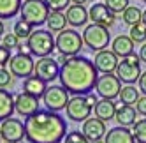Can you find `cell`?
Instances as JSON below:
<instances>
[{
	"mask_svg": "<svg viewBox=\"0 0 146 143\" xmlns=\"http://www.w3.org/2000/svg\"><path fill=\"white\" fill-rule=\"evenodd\" d=\"M143 23L146 25V9H144V11H143Z\"/></svg>",
	"mask_w": 146,
	"mask_h": 143,
	"instance_id": "obj_46",
	"label": "cell"
},
{
	"mask_svg": "<svg viewBox=\"0 0 146 143\" xmlns=\"http://www.w3.org/2000/svg\"><path fill=\"white\" fill-rule=\"evenodd\" d=\"M90 2H97V0H90Z\"/></svg>",
	"mask_w": 146,
	"mask_h": 143,
	"instance_id": "obj_49",
	"label": "cell"
},
{
	"mask_svg": "<svg viewBox=\"0 0 146 143\" xmlns=\"http://www.w3.org/2000/svg\"><path fill=\"white\" fill-rule=\"evenodd\" d=\"M114 120L118 122V126L121 127H129L134 126L137 122V111H135L134 106H127V104H116V115H114Z\"/></svg>",
	"mask_w": 146,
	"mask_h": 143,
	"instance_id": "obj_18",
	"label": "cell"
},
{
	"mask_svg": "<svg viewBox=\"0 0 146 143\" xmlns=\"http://www.w3.org/2000/svg\"><path fill=\"white\" fill-rule=\"evenodd\" d=\"M130 131H132V134H134V140L137 141V143H146V118L137 120L132 126Z\"/></svg>",
	"mask_w": 146,
	"mask_h": 143,
	"instance_id": "obj_30",
	"label": "cell"
},
{
	"mask_svg": "<svg viewBox=\"0 0 146 143\" xmlns=\"http://www.w3.org/2000/svg\"><path fill=\"white\" fill-rule=\"evenodd\" d=\"M34 69H35V62H34L32 55L16 53V55H13L11 62H9V71L13 73V76L23 78V80L34 76Z\"/></svg>",
	"mask_w": 146,
	"mask_h": 143,
	"instance_id": "obj_13",
	"label": "cell"
},
{
	"mask_svg": "<svg viewBox=\"0 0 146 143\" xmlns=\"http://www.w3.org/2000/svg\"><path fill=\"white\" fill-rule=\"evenodd\" d=\"M27 46L30 48V51H32V57L44 58V57H49L55 51L56 39L53 37V34H51L49 30L37 28V30H34V34L27 39Z\"/></svg>",
	"mask_w": 146,
	"mask_h": 143,
	"instance_id": "obj_3",
	"label": "cell"
},
{
	"mask_svg": "<svg viewBox=\"0 0 146 143\" xmlns=\"http://www.w3.org/2000/svg\"><path fill=\"white\" fill-rule=\"evenodd\" d=\"M104 4L108 5V9L116 14V13H123L129 7V0H104Z\"/></svg>",
	"mask_w": 146,
	"mask_h": 143,
	"instance_id": "obj_32",
	"label": "cell"
},
{
	"mask_svg": "<svg viewBox=\"0 0 146 143\" xmlns=\"http://www.w3.org/2000/svg\"><path fill=\"white\" fill-rule=\"evenodd\" d=\"M49 32H62L65 30V25H67V18L64 13H58V11H51L49 16H48V21H46Z\"/></svg>",
	"mask_w": 146,
	"mask_h": 143,
	"instance_id": "obj_26",
	"label": "cell"
},
{
	"mask_svg": "<svg viewBox=\"0 0 146 143\" xmlns=\"http://www.w3.org/2000/svg\"><path fill=\"white\" fill-rule=\"evenodd\" d=\"M2 143H7V141H2Z\"/></svg>",
	"mask_w": 146,
	"mask_h": 143,
	"instance_id": "obj_51",
	"label": "cell"
},
{
	"mask_svg": "<svg viewBox=\"0 0 146 143\" xmlns=\"http://www.w3.org/2000/svg\"><path fill=\"white\" fill-rule=\"evenodd\" d=\"M21 0H0V19L14 18L21 11Z\"/></svg>",
	"mask_w": 146,
	"mask_h": 143,
	"instance_id": "obj_25",
	"label": "cell"
},
{
	"mask_svg": "<svg viewBox=\"0 0 146 143\" xmlns=\"http://www.w3.org/2000/svg\"><path fill=\"white\" fill-rule=\"evenodd\" d=\"M139 90L146 96V71H144V73L141 74V78H139Z\"/></svg>",
	"mask_w": 146,
	"mask_h": 143,
	"instance_id": "obj_39",
	"label": "cell"
},
{
	"mask_svg": "<svg viewBox=\"0 0 146 143\" xmlns=\"http://www.w3.org/2000/svg\"><path fill=\"white\" fill-rule=\"evenodd\" d=\"M83 134L88 138V141H99V140H104L108 134V127H106V122H102L100 118L97 117H90L85 124H83Z\"/></svg>",
	"mask_w": 146,
	"mask_h": 143,
	"instance_id": "obj_16",
	"label": "cell"
},
{
	"mask_svg": "<svg viewBox=\"0 0 146 143\" xmlns=\"http://www.w3.org/2000/svg\"><path fill=\"white\" fill-rule=\"evenodd\" d=\"M18 53H23V55H32V51H30V48L27 44H19L18 46Z\"/></svg>",
	"mask_w": 146,
	"mask_h": 143,
	"instance_id": "obj_41",
	"label": "cell"
},
{
	"mask_svg": "<svg viewBox=\"0 0 146 143\" xmlns=\"http://www.w3.org/2000/svg\"><path fill=\"white\" fill-rule=\"evenodd\" d=\"M86 101H88V104H90L92 108H95V106H97V103H99V99H97V96H95V94H88V96H86Z\"/></svg>",
	"mask_w": 146,
	"mask_h": 143,
	"instance_id": "obj_40",
	"label": "cell"
},
{
	"mask_svg": "<svg viewBox=\"0 0 146 143\" xmlns=\"http://www.w3.org/2000/svg\"><path fill=\"white\" fill-rule=\"evenodd\" d=\"M139 58H141V62H146V43L139 49Z\"/></svg>",
	"mask_w": 146,
	"mask_h": 143,
	"instance_id": "obj_42",
	"label": "cell"
},
{
	"mask_svg": "<svg viewBox=\"0 0 146 143\" xmlns=\"http://www.w3.org/2000/svg\"><path fill=\"white\" fill-rule=\"evenodd\" d=\"M14 106H16V111L21 117H32L34 113H37L39 111V99L30 96V94H25V92H21V94L14 96Z\"/></svg>",
	"mask_w": 146,
	"mask_h": 143,
	"instance_id": "obj_17",
	"label": "cell"
},
{
	"mask_svg": "<svg viewBox=\"0 0 146 143\" xmlns=\"http://www.w3.org/2000/svg\"><path fill=\"white\" fill-rule=\"evenodd\" d=\"M2 46L9 48V49H13V48H18L19 46V39L16 37L14 32H5L2 35Z\"/></svg>",
	"mask_w": 146,
	"mask_h": 143,
	"instance_id": "obj_34",
	"label": "cell"
},
{
	"mask_svg": "<svg viewBox=\"0 0 146 143\" xmlns=\"http://www.w3.org/2000/svg\"><path fill=\"white\" fill-rule=\"evenodd\" d=\"M60 64L51 57H44L39 58L35 62V69H34V76H37L39 80H42L44 83H51L56 78H60Z\"/></svg>",
	"mask_w": 146,
	"mask_h": 143,
	"instance_id": "obj_12",
	"label": "cell"
},
{
	"mask_svg": "<svg viewBox=\"0 0 146 143\" xmlns=\"http://www.w3.org/2000/svg\"><path fill=\"white\" fill-rule=\"evenodd\" d=\"M114 74L118 76L120 81H123V83H127V85H132L135 81H139V78L143 74L141 73V58H139V55L132 53L129 57L121 58Z\"/></svg>",
	"mask_w": 146,
	"mask_h": 143,
	"instance_id": "obj_7",
	"label": "cell"
},
{
	"mask_svg": "<svg viewBox=\"0 0 146 143\" xmlns=\"http://www.w3.org/2000/svg\"><path fill=\"white\" fill-rule=\"evenodd\" d=\"M88 19H92L93 25H100L104 28H109L114 25L116 18L111 9H108L106 4H92V7L88 9Z\"/></svg>",
	"mask_w": 146,
	"mask_h": 143,
	"instance_id": "obj_14",
	"label": "cell"
},
{
	"mask_svg": "<svg viewBox=\"0 0 146 143\" xmlns=\"http://www.w3.org/2000/svg\"><path fill=\"white\" fill-rule=\"evenodd\" d=\"M86 0H70V4H74V5H83Z\"/></svg>",
	"mask_w": 146,
	"mask_h": 143,
	"instance_id": "obj_44",
	"label": "cell"
},
{
	"mask_svg": "<svg viewBox=\"0 0 146 143\" xmlns=\"http://www.w3.org/2000/svg\"><path fill=\"white\" fill-rule=\"evenodd\" d=\"M4 34H5V32H4V23H2V19H0V39H2Z\"/></svg>",
	"mask_w": 146,
	"mask_h": 143,
	"instance_id": "obj_45",
	"label": "cell"
},
{
	"mask_svg": "<svg viewBox=\"0 0 146 143\" xmlns=\"http://www.w3.org/2000/svg\"><path fill=\"white\" fill-rule=\"evenodd\" d=\"M46 83L42 80H39L37 76H30L23 81V92L25 94H30V96H34L37 99H40L44 94H46Z\"/></svg>",
	"mask_w": 146,
	"mask_h": 143,
	"instance_id": "obj_24",
	"label": "cell"
},
{
	"mask_svg": "<svg viewBox=\"0 0 146 143\" xmlns=\"http://www.w3.org/2000/svg\"><path fill=\"white\" fill-rule=\"evenodd\" d=\"M25 131L28 143H60L67 136V124L55 111L39 110L25 118Z\"/></svg>",
	"mask_w": 146,
	"mask_h": 143,
	"instance_id": "obj_2",
	"label": "cell"
},
{
	"mask_svg": "<svg viewBox=\"0 0 146 143\" xmlns=\"http://www.w3.org/2000/svg\"><path fill=\"white\" fill-rule=\"evenodd\" d=\"M118 64H120L118 57L114 55L113 51H109V49L99 51L95 55V58H93V65H95V69L99 71L100 74H113V73H116Z\"/></svg>",
	"mask_w": 146,
	"mask_h": 143,
	"instance_id": "obj_15",
	"label": "cell"
},
{
	"mask_svg": "<svg viewBox=\"0 0 146 143\" xmlns=\"http://www.w3.org/2000/svg\"><path fill=\"white\" fill-rule=\"evenodd\" d=\"M135 111H137L139 115L146 117V96H141L139 101L135 103Z\"/></svg>",
	"mask_w": 146,
	"mask_h": 143,
	"instance_id": "obj_38",
	"label": "cell"
},
{
	"mask_svg": "<svg viewBox=\"0 0 146 143\" xmlns=\"http://www.w3.org/2000/svg\"><path fill=\"white\" fill-rule=\"evenodd\" d=\"M121 18H123V23H127L129 27H134L143 21V11L137 5H129L121 13Z\"/></svg>",
	"mask_w": 146,
	"mask_h": 143,
	"instance_id": "obj_28",
	"label": "cell"
},
{
	"mask_svg": "<svg viewBox=\"0 0 146 143\" xmlns=\"http://www.w3.org/2000/svg\"><path fill=\"white\" fill-rule=\"evenodd\" d=\"M44 2L49 7V11H58V13H62L64 9H69L70 0H44Z\"/></svg>",
	"mask_w": 146,
	"mask_h": 143,
	"instance_id": "obj_35",
	"label": "cell"
},
{
	"mask_svg": "<svg viewBox=\"0 0 146 143\" xmlns=\"http://www.w3.org/2000/svg\"><path fill=\"white\" fill-rule=\"evenodd\" d=\"M69 92L67 88H64L62 85H51L46 88V94L42 96V103L46 104V110L49 111H55V113H58V111L65 110L67 104H69Z\"/></svg>",
	"mask_w": 146,
	"mask_h": 143,
	"instance_id": "obj_8",
	"label": "cell"
},
{
	"mask_svg": "<svg viewBox=\"0 0 146 143\" xmlns=\"http://www.w3.org/2000/svg\"><path fill=\"white\" fill-rule=\"evenodd\" d=\"M104 141L106 143H135L132 131L127 129V127H121V126L109 129L106 138H104Z\"/></svg>",
	"mask_w": 146,
	"mask_h": 143,
	"instance_id": "obj_21",
	"label": "cell"
},
{
	"mask_svg": "<svg viewBox=\"0 0 146 143\" xmlns=\"http://www.w3.org/2000/svg\"><path fill=\"white\" fill-rule=\"evenodd\" d=\"M13 32L16 34L18 39H28L34 34V27L30 23H27L25 19H18V21L14 23V27H13Z\"/></svg>",
	"mask_w": 146,
	"mask_h": 143,
	"instance_id": "obj_29",
	"label": "cell"
},
{
	"mask_svg": "<svg viewBox=\"0 0 146 143\" xmlns=\"http://www.w3.org/2000/svg\"><path fill=\"white\" fill-rule=\"evenodd\" d=\"M143 2H144V4H146V0H143Z\"/></svg>",
	"mask_w": 146,
	"mask_h": 143,
	"instance_id": "obj_50",
	"label": "cell"
},
{
	"mask_svg": "<svg viewBox=\"0 0 146 143\" xmlns=\"http://www.w3.org/2000/svg\"><path fill=\"white\" fill-rule=\"evenodd\" d=\"M0 143H2V134H0Z\"/></svg>",
	"mask_w": 146,
	"mask_h": 143,
	"instance_id": "obj_48",
	"label": "cell"
},
{
	"mask_svg": "<svg viewBox=\"0 0 146 143\" xmlns=\"http://www.w3.org/2000/svg\"><path fill=\"white\" fill-rule=\"evenodd\" d=\"M139 88H135L134 85H125L120 92V101L121 104H127V106H135V103L139 101Z\"/></svg>",
	"mask_w": 146,
	"mask_h": 143,
	"instance_id": "obj_27",
	"label": "cell"
},
{
	"mask_svg": "<svg viewBox=\"0 0 146 143\" xmlns=\"http://www.w3.org/2000/svg\"><path fill=\"white\" fill-rule=\"evenodd\" d=\"M64 143H90V141L81 131H69L65 140H64Z\"/></svg>",
	"mask_w": 146,
	"mask_h": 143,
	"instance_id": "obj_33",
	"label": "cell"
},
{
	"mask_svg": "<svg viewBox=\"0 0 146 143\" xmlns=\"http://www.w3.org/2000/svg\"><path fill=\"white\" fill-rule=\"evenodd\" d=\"M121 81L118 80L116 74H100L97 80V85L95 90L97 94L102 99H114V97H120V92H121Z\"/></svg>",
	"mask_w": 146,
	"mask_h": 143,
	"instance_id": "obj_11",
	"label": "cell"
},
{
	"mask_svg": "<svg viewBox=\"0 0 146 143\" xmlns=\"http://www.w3.org/2000/svg\"><path fill=\"white\" fill-rule=\"evenodd\" d=\"M113 49L111 51L120 57V58H125V57H129L134 53V41L130 39V35H118V37H114L113 39Z\"/></svg>",
	"mask_w": 146,
	"mask_h": 143,
	"instance_id": "obj_20",
	"label": "cell"
},
{
	"mask_svg": "<svg viewBox=\"0 0 146 143\" xmlns=\"http://www.w3.org/2000/svg\"><path fill=\"white\" fill-rule=\"evenodd\" d=\"M130 39L134 41V44L135 43H146V25L141 21V23H137V25H134V27H130Z\"/></svg>",
	"mask_w": 146,
	"mask_h": 143,
	"instance_id": "obj_31",
	"label": "cell"
},
{
	"mask_svg": "<svg viewBox=\"0 0 146 143\" xmlns=\"http://www.w3.org/2000/svg\"><path fill=\"white\" fill-rule=\"evenodd\" d=\"M65 18L67 23L70 27H83L88 21V11L85 9V5H69V9L65 11Z\"/></svg>",
	"mask_w": 146,
	"mask_h": 143,
	"instance_id": "obj_19",
	"label": "cell"
},
{
	"mask_svg": "<svg viewBox=\"0 0 146 143\" xmlns=\"http://www.w3.org/2000/svg\"><path fill=\"white\" fill-rule=\"evenodd\" d=\"M0 134H2V140L7 143H19L23 141V138H27L25 124L19 118L11 117L4 122H0Z\"/></svg>",
	"mask_w": 146,
	"mask_h": 143,
	"instance_id": "obj_9",
	"label": "cell"
},
{
	"mask_svg": "<svg viewBox=\"0 0 146 143\" xmlns=\"http://www.w3.org/2000/svg\"><path fill=\"white\" fill-rule=\"evenodd\" d=\"M95 143H106V141H104V140H99V141H95Z\"/></svg>",
	"mask_w": 146,
	"mask_h": 143,
	"instance_id": "obj_47",
	"label": "cell"
},
{
	"mask_svg": "<svg viewBox=\"0 0 146 143\" xmlns=\"http://www.w3.org/2000/svg\"><path fill=\"white\" fill-rule=\"evenodd\" d=\"M60 83L67 88L69 94L74 96H88L95 88L99 80V71L93 62L86 57H70L60 67Z\"/></svg>",
	"mask_w": 146,
	"mask_h": 143,
	"instance_id": "obj_1",
	"label": "cell"
},
{
	"mask_svg": "<svg viewBox=\"0 0 146 143\" xmlns=\"http://www.w3.org/2000/svg\"><path fill=\"white\" fill-rule=\"evenodd\" d=\"M83 46H85L83 35H79V32H76L74 28H65L56 35V49L62 55L76 57Z\"/></svg>",
	"mask_w": 146,
	"mask_h": 143,
	"instance_id": "obj_5",
	"label": "cell"
},
{
	"mask_svg": "<svg viewBox=\"0 0 146 143\" xmlns=\"http://www.w3.org/2000/svg\"><path fill=\"white\" fill-rule=\"evenodd\" d=\"M92 106L88 104L86 96H74L70 97L69 104L65 108V113L72 122H86L92 115Z\"/></svg>",
	"mask_w": 146,
	"mask_h": 143,
	"instance_id": "obj_10",
	"label": "cell"
},
{
	"mask_svg": "<svg viewBox=\"0 0 146 143\" xmlns=\"http://www.w3.org/2000/svg\"><path fill=\"white\" fill-rule=\"evenodd\" d=\"M69 58H70V57H67V55H62V53H58V57H56V62H58V64H62V65H64V64L67 62Z\"/></svg>",
	"mask_w": 146,
	"mask_h": 143,
	"instance_id": "obj_43",
	"label": "cell"
},
{
	"mask_svg": "<svg viewBox=\"0 0 146 143\" xmlns=\"http://www.w3.org/2000/svg\"><path fill=\"white\" fill-rule=\"evenodd\" d=\"M83 41H85V46H88L92 51H104L108 49V44L111 41V34L108 28H104L100 25H88L83 30Z\"/></svg>",
	"mask_w": 146,
	"mask_h": 143,
	"instance_id": "obj_6",
	"label": "cell"
},
{
	"mask_svg": "<svg viewBox=\"0 0 146 143\" xmlns=\"http://www.w3.org/2000/svg\"><path fill=\"white\" fill-rule=\"evenodd\" d=\"M13 83V73L5 67H0V88H7Z\"/></svg>",
	"mask_w": 146,
	"mask_h": 143,
	"instance_id": "obj_36",
	"label": "cell"
},
{
	"mask_svg": "<svg viewBox=\"0 0 146 143\" xmlns=\"http://www.w3.org/2000/svg\"><path fill=\"white\" fill-rule=\"evenodd\" d=\"M14 96L5 88H0V122L11 118L14 113Z\"/></svg>",
	"mask_w": 146,
	"mask_h": 143,
	"instance_id": "obj_22",
	"label": "cell"
},
{
	"mask_svg": "<svg viewBox=\"0 0 146 143\" xmlns=\"http://www.w3.org/2000/svg\"><path fill=\"white\" fill-rule=\"evenodd\" d=\"M11 58H13V55H11V49L0 44V67H5L9 62H11Z\"/></svg>",
	"mask_w": 146,
	"mask_h": 143,
	"instance_id": "obj_37",
	"label": "cell"
},
{
	"mask_svg": "<svg viewBox=\"0 0 146 143\" xmlns=\"http://www.w3.org/2000/svg\"><path fill=\"white\" fill-rule=\"evenodd\" d=\"M93 111H95V117L100 118L102 122H109L116 115V104L111 99H100L97 106L93 108Z\"/></svg>",
	"mask_w": 146,
	"mask_h": 143,
	"instance_id": "obj_23",
	"label": "cell"
},
{
	"mask_svg": "<svg viewBox=\"0 0 146 143\" xmlns=\"http://www.w3.org/2000/svg\"><path fill=\"white\" fill-rule=\"evenodd\" d=\"M49 7L46 5L44 0H23L21 4V19H25L27 23H30L32 27H40L48 21L49 16Z\"/></svg>",
	"mask_w": 146,
	"mask_h": 143,
	"instance_id": "obj_4",
	"label": "cell"
}]
</instances>
